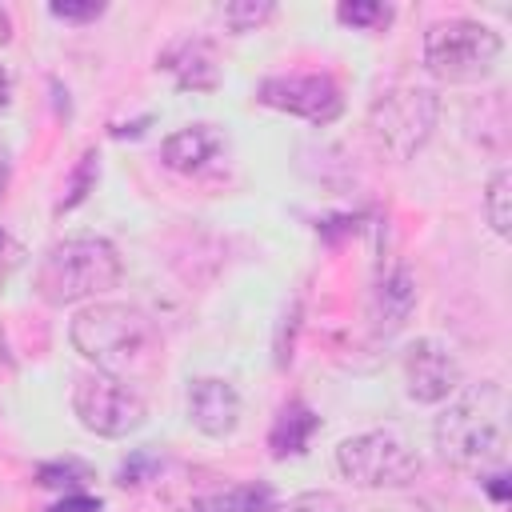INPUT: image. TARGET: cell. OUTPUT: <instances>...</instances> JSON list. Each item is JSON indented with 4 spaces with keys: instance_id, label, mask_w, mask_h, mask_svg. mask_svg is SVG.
<instances>
[{
    "instance_id": "1",
    "label": "cell",
    "mask_w": 512,
    "mask_h": 512,
    "mask_svg": "<svg viewBox=\"0 0 512 512\" xmlns=\"http://www.w3.org/2000/svg\"><path fill=\"white\" fill-rule=\"evenodd\" d=\"M436 452L472 476L504 472L508 464V392L496 380L456 388L432 424Z\"/></svg>"
},
{
    "instance_id": "2",
    "label": "cell",
    "mask_w": 512,
    "mask_h": 512,
    "mask_svg": "<svg viewBox=\"0 0 512 512\" xmlns=\"http://www.w3.org/2000/svg\"><path fill=\"white\" fill-rule=\"evenodd\" d=\"M68 336L76 344V352L104 376L116 380H136L148 376L160 360V336L156 324L136 308V304H116V300H96L84 304L72 324Z\"/></svg>"
},
{
    "instance_id": "3",
    "label": "cell",
    "mask_w": 512,
    "mask_h": 512,
    "mask_svg": "<svg viewBox=\"0 0 512 512\" xmlns=\"http://www.w3.org/2000/svg\"><path fill=\"white\" fill-rule=\"evenodd\" d=\"M124 276L120 252L112 248V240L104 236H64L56 240L32 276V288L44 304L52 308H68L80 300H96L108 288H116Z\"/></svg>"
},
{
    "instance_id": "4",
    "label": "cell",
    "mask_w": 512,
    "mask_h": 512,
    "mask_svg": "<svg viewBox=\"0 0 512 512\" xmlns=\"http://www.w3.org/2000/svg\"><path fill=\"white\" fill-rule=\"evenodd\" d=\"M500 52H504L500 32L468 16L440 20L424 32V68L448 84H476L492 76Z\"/></svg>"
},
{
    "instance_id": "5",
    "label": "cell",
    "mask_w": 512,
    "mask_h": 512,
    "mask_svg": "<svg viewBox=\"0 0 512 512\" xmlns=\"http://www.w3.org/2000/svg\"><path fill=\"white\" fill-rule=\"evenodd\" d=\"M436 120H440V96L416 84L388 88L368 108V132L376 148L388 152L392 160H412L428 144Z\"/></svg>"
},
{
    "instance_id": "6",
    "label": "cell",
    "mask_w": 512,
    "mask_h": 512,
    "mask_svg": "<svg viewBox=\"0 0 512 512\" xmlns=\"http://www.w3.org/2000/svg\"><path fill=\"white\" fill-rule=\"evenodd\" d=\"M336 468L356 488H404L420 476V456L400 432L372 428L336 444Z\"/></svg>"
},
{
    "instance_id": "7",
    "label": "cell",
    "mask_w": 512,
    "mask_h": 512,
    "mask_svg": "<svg viewBox=\"0 0 512 512\" xmlns=\"http://www.w3.org/2000/svg\"><path fill=\"white\" fill-rule=\"evenodd\" d=\"M72 412H76V420L88 432H96L104 440L132 436L148 420V408H144L140 392L128 388L116 376L96 372V368L76 376V384H72Z\"/></svg>"
},
{
    "instance_id": "8",
    "label": "cell",
    "mask_w": 512,
    "mask_h": 512,
    "mask_svg": "<svg viewBox=\"0 0 512 512\" xmlns=\"http://www.w3.org/2000/svg\"><path fill=\"white\" fill-rule=\"evenodd\" d=\"M256 100L264 108L300 116L308 124H332L344 112V92L328 72H288V76H268L256 88Z\"/></svg>"
},
{
    "instance_id": "9",
    "label": "cell",
    "mask_w": 512,
    "mask_h": 512,
    "mask_svg": "<svg viewBox=\"0 0 512 512\" xmlns=\"http://www.w3.org/2000/svg\"><path fill=\"white\" fill-rule=\"evenodd\" d=\"M404 388L416 404H444L456 388H464V368L444 340H416L404 352Z\"/></svg>"
},
{
    "instance_id": "10",
    "label": "cell",
    "mask_w": 512,
    "mask_h": 512,
    "mask_svg": "<svg viewBox=\"0 0 512 512\" xmlns=\"http://www.w3.org/2000/svg\"><path fill=\"white\" fill-rule=\"evenodd\" d=\"M240 392L232 380L224 376H200L188 384V420L196 432L212 436V440H224L240 428Z\"/></svg>"
},
{
    "instance_id": "11",
    "label": "cell",
    "mask_w": 512,
    "mask_h": 512,
    "mask_svg": "<svg viewBox=\"0 0 512 512\" xmlns=\"http://www.w3.org/2000/svg\"><path fill=\"white\" fill-rule=\"evenodd\" d=\"M220 148H224V140H220V132H216L212 124H188V128L164 136L160 160H164L172 172H188V176H192V172H204V168L220 156Z\"/></svg>"
},
{
    "instance_id": "12",
    "label": "cell",
    "mask_w": 512,
    "mask_h": 512,
    "mask_svg": "<svg viewBox=\"0 0 512 512\" xmlns=\"http://www.w3.org/2000/svg\"><path fill=\"white\" fill-rule=\"evenodd\" d=\"M160 68H168L180 88L204 92V88H216L220 84V68H216V56H212V44L208 40H180V44H172L164 52V64Z\"/></svg>"
},
{
    "instance_id": "13",
    "label": "cell",
    "mask_w": 512,
    "mask_h": 512,
    "mask_svg": "<svg viewBox=\"0 0 512 512\" xmlns=\"http://www.w3.org/2000/svg\"><path fill=\"white\" fill-rule=\"evenodd\" d=\"M316 428H320V416H316L304 400H288V404L280 408L276 424H272V436H268L272 456H276V460H284V456H300V452L308 448V440H312Z\"/></svg>"
},
{
    "instance_id": "14",
    "label": "cell",
    "mask_w": 512,
    "mask_h": 512,
    "mask_svg": "<svg viewBox=\"0 0 512 512\" xmlns=\"http://www.w3.org/2000/svg\"><path fill=\"white\" fill-rule=\"evenodd\" d=\"M376 316H380V328L384 332H396L404 320H408V312H412V304H416V284H412V276H408V268H396L392 276H384V284H380V292H376Z\"/></svg>"
},
{
    "instance_id": "15",
    "label": "cell",
    "mask_w": 512,
    "mask_h": 512,
    "mask_svg": "<svg viewBox=\"0 0 512 512\" xmlns=\"http://www.w3.org/2000/svg\"><path fill=\"white\" fill-rule=\"evenodd\" d=\"M200 512H268L272 508V488L268 484H236L224 492H212L196 500Z\"/></svg>"
},
{
    "instance_id": "16",
    "label": "cell",
    "mask_w": 512,
    "mask_h": 512,
    "mask_svg": "<svg viewBox=\"0 0 512 512\" xmlns=\"http://www.w3.org/2000/svg\"><path fill=\"white\" fill-rule=\"evenodd\" d=\"M484 220L496 236H512V172L496 168L484 188Z\"/></svg>"
},
{
    "instance_id": "17",
    "label": "cell",
    "mask_w": 512,
    "mask_h": 512,
    "mask_svg": "<svg viewBox=\"0 0 512 512\" xmlns=\"http://www.w3.org/2000/svg\"><path fill=\"white\" fill-rule=\"evenodd\" d=\"M272 16H276V4L272 0H228L220 8V20H224L228 32H256Z\"/></svg>"
},
{
    "instance_id": "18",
    "label": "cell",
    "mask_w": 512,
    "mask_h": 512,
    "mask_svg": "<svg viewBox=\"0 0 512 512\" xmlns=\"http://www.w3.org/2000/svg\"><path fill=\"white\" fill-rule=\"evenodd\" d=\"M336 20L340 24H352V28H364V32H376L392 20V8L380 4V0H344L336 8Z\"/></svg>"
},
{
    "instance_id": "19",
    "label": "cell",
    "mask_w": 512,
    "mask_h": 512,
    "mask_svg": "<svg viewBox=\"0 0 512 512\" xmlns=\"http://www.w3.org/2000/svg\"><path fill=\"white\" fill-rule=\"evenodd\" d=\"M268 512H348L336 492H300L284 504H272Z\"/></svg>"
},
{
    "instance_id": "20",
    "label": "cell",
    "mask_w": 512,
    "mask_h": 512,
    "mask_svg": "<svg viewBox=\"0 0 512 512\" xmlns=\"http://www.w3.org/2000/svg\"><path fill=\"white\" fill-rule=\"evenodd\" d=\"M96 152H84V164L76 168V176H72V188H68V196H64V204H60V212L64 208H72V204H80L84 196H88V188L96 184Z\"/></svg>"
},
{
    "instance_id": "21",
    "label": "cell",
    "mask_w": 512,
    "mask_h": 512,
    "mask_svg": "<svg viewBox=\"0 0 512 512\" xmlns=\"http://www.w3.org/2000/svg\"><path fill=\"white\" fill-rule=\"evenodd\" d=\"M48 12L56 16V20H96V16H104V4H96V0H52L48 4Z\"/></svg>"
},
{
    "instance_id": "22",
    "label": "cell",
    "mask_w": 512,
    "mask_h": 512,
    "mask_svg": "<svg viewBox=\"0 0 512 512\" xmlns=\"http://www.w3.org/2000/svg\"><path fill=\"white\" fill-rule=\"evenodd\" d=\"M44 512H100V500L88 496V492H68V496H60L56 504H48Z\"/></svg>"
},
{
    "instance_id": "23",
    "label": "cell",
    "mask_w": 512,
    "mask_h": 512,
    "mask_svg": "<svg viewBox=\"0 0 512 512\" xmlns=\"http://www.w3.org/2000/svg\"><path fill=\"white\" fill-rule=\"evenodd\" d=\"M8 100H12V76H8V68L0 64V108H8Z\"/></svg>"
},
{
    "instance_id": "24",
    "label": "cell",
    "mask_w": 512,
    "mask_h": 512,
    "mask_svg": "<svg viewBox=\"0 0 512 512\" xmlns=\"http://www.w3.org/2000/svg\"><path fill=\"white\" fill-rule=\"evenodd\" d=\"M12 40V12L0 4V44H8Z\"/></svg>"
},
{
    "instance_id": "25",
    "label": "cell",
    "mask_w": 512,
    "mask_h": 512,
    "mask_svg": "<svg viewBox=\"0 0 512 512\" xmlns=\"http://www.w3.org/2000/svg\"><path fill=\"white\" fill-rule=\"evenodd\" d=\"M4 192H8V156L0 148V200H4Z\"/></svg>"
},
{
    "instance_id": "26",
    "label": "cell",
    "mask_w": 512,
    "mask_h": 512,
    "mask_svg": "<svg viewBox=\"0 0 512 512\" xmlns=\"http://www.w3.org/2000/svg\"><path fill=\"white\" fill-rule=\"evenodd\" d=\"M188 512H200V508H196V504H192V508H188Z\"/></svg>"
}]
</instances>
